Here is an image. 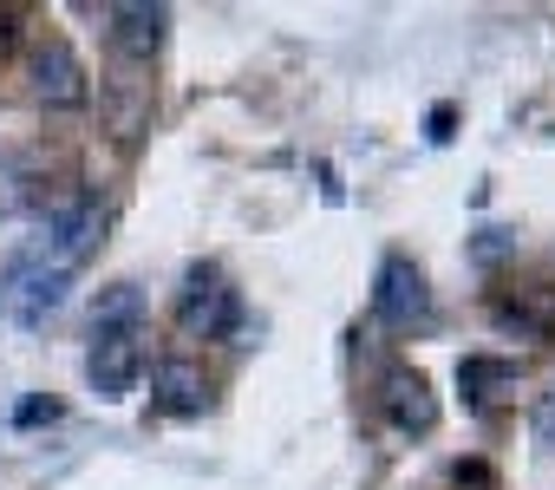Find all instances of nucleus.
<instances>
[{
    "label": "nucleus",
    "instance_id": "nucleus-1",
    "mask_svg": "<svg viewBox=\"0 0 555 490\" xmlns=\"http://www.w3.org/2000/svg\"><path fill=\"white\" fill-rule=\"evenodd\" d=\"M40 209H47V229H40L34 262H47L60 275H79V262L99 249V235H105V209L92 196H66V203H40Z\"/></svg>",
    "mask_w": 555,
    "mask_h": 490
},
{
    "label": "nucleus",
    "instance_id": "nucleus-2",
    "mask_svg": "<svg viewBox=\"0 0 555 490\" xmlns=\"http://www.w3.org/2000/svg\"><path fill=\"white\" fill-rule=\"evenodd\" d=\"M138 373H144V340H138V327H105V334H92V347H86V386H92L105 405L131 399V392H138Z\"/></svg>",
    "mask_w": 555,
    "mask_h": 490
},
{
    "label": "nucleus",
    "instance_id": "nucleus-3",
    "mask_svg": "<svg viewBox=\"0 0 555 490\" xmlns=\"http://www.w3.org/2000/svg\"><path fill=\"white\" fill-rule=\"evenodd\" d=\"M66 288H73V275H60V269H47V262L27 256V262L8 269V282H0V314L21 321V327H40L47 314L66 308Z\"/></svg>",
    "mask_w": 555,
    "mask_h": 490
},
{
    "label": "nucleus",
    "instance_id": "nucleus-4",
    "mask_svg": "<svg viewBox=\"0 0 555 490\" xmlns=\"http://www.w3.org/2000/svg\"><path fill=\"white\" fill-rule=\"evenodd\" d=\"M373 308H379L386 327H425V321H431V288H425V275H418V262L386 256V262H379Z\"/></svg>",
    "mask_w": 555,
    "mask_h": 490
},
{
    "label": "nucleus",
    "instance_id": "nucleus-5",
    "mask_svg": "<svg viewBox=\"0 0 555 490\" xmlns=\"http://www.w3.org/2000/svg\"><path fill=\"white\" fill-rule=\"evenodd\" d=\"M177 321H183V334H196V340L235 334V288H229L216 269H190L183 301H177Z\"/></svg>",
    "mask_w": 555,
    "mask_h": 490
},
{
    "label": "nucleus",
    "instance_id": "nucleus-6",
    "mask_svg": "<svg viewBox=\"0 0 555 490\" xmlns=\"http://www.w3.org/2000/svg\"><path fill=\"white\" fill-rule=\"evenodd\" d=\"M34 99L53 105V112H73V105L92 99V79H86L79 53H73L66 40H47V47L34 53Z\"/></svg>",
    "mask_w": 555,
    "mask_h": 490
},
{
    "label": "nucleus",
    "instance_id": "nucleus-7",
    "mask_svg": "<svg viewBox=\"0 0 555 490\" xmlns=\"http://www.w3.org/2000/svg\"><path fill=\"white\" fill-rule=\"evenodd\" d=\"M379 399H386L392 431H405V438H425V431L438 425V399H431V386H425L418 366H392L386 386H379Z\"/></svg>",
    "mask_w": 555,
    "mask_h": 490
},
{
    "label": "nucleus",
    "instance_id": "nucleus-8",
    "mask_svg": "<svg viewBox=\"0 0 555 490\" xmlns=\"http://www.w3.org/2000/svg\"><path fill=\"white\" fill-rule=\"evenodd\" d=\"M105 21H112V47L138 66L157 60L170 40V8H105Z\"/></svg>",
    "mask_w": 555,
    "mask_h": 490
},
{
    "label": "nucleus",
    "instance_id": "nucleus-9",
    "mask_svg": "<svg viewBox=\"0 0 555 490\" xmlns=\"http://www.w3.org/2000/svg\"><path fill=\"white\" fill-rule=\"evenodd\" d=\"M151 392H157V405H164L170 418H190V412H203V399H209V386H203V373H196L190 360H157Z\"/></svg>",
    "mask_w": 555,
    "mask_h": 490
},
{
    "label": "nucleus",
    "instance_id": "nucleus-10",
    "mask_svg": "<svg viewBox=\"0 0 555 490\" xmlns=\"http://www.w3.org/2000/svg\"><path fill=\"white\" fill-rule=\"evenodd\" d=\"M47 203V177L27 151H0V216L14 209H40Z\"/></svg>",
    "mask_w": 555,
    "mask_h": 490
},
{
    "label": "nucleus",
    "instance_id": "nucleus-11",
    "mask_svg": "<svg viewBox=\"0 0 555 490\" xmlns=\"http://www.w3.org/2000/svg\"><path fill=\"white\" fill-rule=\"evenodd\" d=\"M138 308H144L138 282H112V288L99 295V308H92V334H105V327H138Z\"/></svg>",
    "mask_w": 555,
    "mask_h": 490
},
{
    "label": "nucleus",
    "instance_id": "nucleus-12",
    "mask_svg": "<svg viewBox=\"0 0 555 490\" xmlns=\"http://www.w3.org/2000/svg\"><path fill=\"white\" fill-rule=\"evenodd\" d=\"M509 379H516L509 360H464V366H457V386H464L470 399H490V386H509Z\"/></svg>",
    "mask_w": 555,
    "mask_h": 490
},
{
    "label": "nucleus",
    "instance_id": "nucleus-13",
    "mask_svg": "<svg viewBox=\"0 0 555 490\" xmlns=\"http://www.w3.org/2000/svg\"><path fill=\"white\" fill-rule=\"evenodd\" d=\"M535 438L555 451V386H548V392H542V405H535Z\"/></svg>",
    "mask_w": 555,
    "mask_h": 490
},
{
    "label": "nucleus",
    "instance_id": "nucleus-14",
    "mask_svg": "<svg viewBox=\"0 0 555 490\" xmlns=\"http://www.w3.org/2000/svg\"><path fill=\"white\" fill-rule=\"evenodd\" d=\"M21 425H40V418H60V399H27L21 412H14Z\"/></svg>",
    "mask_w": 555,
    "mask_h": 490
},
{
    "label": "nucleus",
    "instance_id": "nucleus-15",
    "mask_svg": "<svg viewBox=\"0 0 555 490\" xmlns=\"http://www.w3.org/2000/svg\"><path fill=\"white\" fill-rule=\"evenodd\" d=\"M14 34H21V8H0V47H14Z\"/></svg>",
    "mask_w": 555,
    "mask_h": 490
}]
</instances>
